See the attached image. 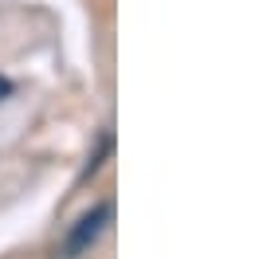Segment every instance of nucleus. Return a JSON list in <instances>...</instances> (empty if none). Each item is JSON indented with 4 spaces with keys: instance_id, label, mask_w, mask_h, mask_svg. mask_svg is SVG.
I'll use <instances>...</instances> for the list:
<instances>
[{
    "instance_id": "1",
    "label": "nucleus",
    "mask_w": 255,
    "mask_h": 259,
    "mask_svg": "<svg viewBox=\"0 0 255 259\" xmlns=\"http://www.w3.org/2000/svg\"><path fill=\"white\" fill-rule=\"evenodd\" d=\"M106 220H110V204H98L95 212H87V216L79 220V228H75V232L67 236L63 255H67V259H75L82 247H87V243H95V236L102 232V228H106Z\"/></svg>"
},
{
    "instance_id": "2",
    "label": "nucleus",
    "mask_w": 255,
    "mask_h": 259,
    "mask_svg": "<svg viewBox=\"0 0 255 259\" xmlns=\"http://www.w3.org/2000/svg\"><path fill=\"white\" fill-rule=\"evenodd\" d=\"M8 91H12V82H8V79H0V98L8 95Z\"/></svg>"
}]
</instances>
